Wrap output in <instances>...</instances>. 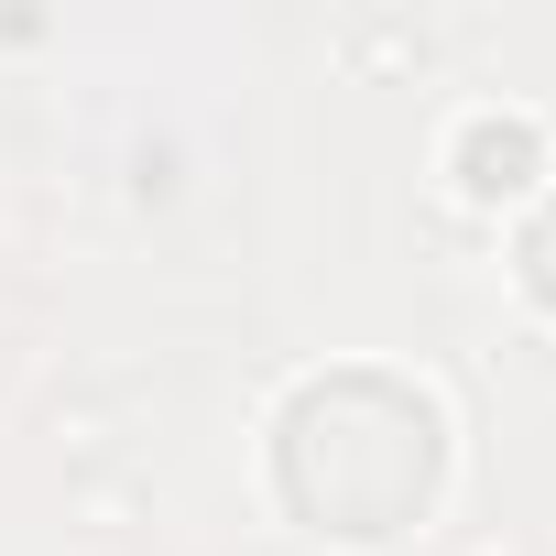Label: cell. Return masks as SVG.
Masks as SVG:
<instances>
[{
    "label": "cell",
    "mask_w": 556,
    "mask_h": 556,
    "mask_svg": "<svg viewBox=\"0 0 556 556\" xmlns=\"http://www.w3.org/2000/svg\"><path fill=\"white\" fill-rule=\"evenodd\" d=\"M295 415L328 426V437H350L339 469L295 491V513H317L328 534H382V523H404V513L426 502V480H437V404H426V393L393 382L382 426H350V371H339V382H306Z\"/></svg>",
    "instance_id": "6da1fadb"
}]
</instances>
